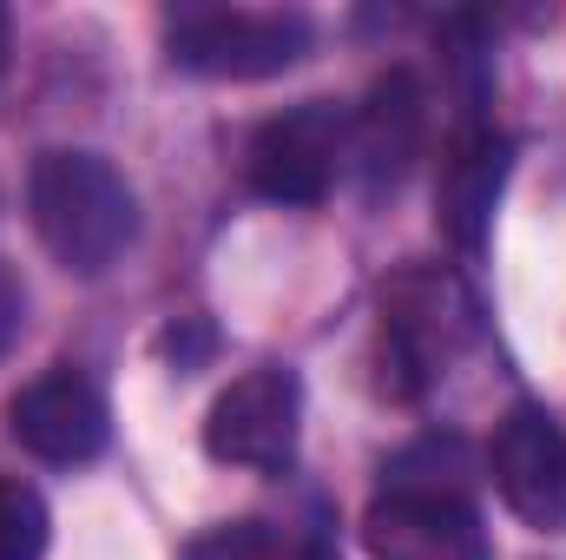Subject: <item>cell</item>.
<instances>
[{"instance_id":"1","label":"cell","mask_w":566,"mask_h":560,"mask_svg":"<svg viewBox=\"0 0 566 560\" xmlns=\"http://www.w3.org/2000/svg\"><path fill=\"white\" fill-rule=\"evenodd\" d=\"M27 211L40 245L73 278H106L139 238V198L126 172L99 152H40L27 178Z\"/></svg>"},{"instance_id":"2","label":"cell","mask_w":566,"mask_h":560,"mask_svg":"<svg viewBox=\"0 0 566 560\" xmlns=\"http://www.w3.org/2000/svg\"><path fill=\"white\" fill-rule=\"evenodd\" d=\"M474 336H481V303L454 271L409 265L382 283V350L396 363L402 396H422Z\"/></svg>"},{"instance_id":"3","label":"cell","mask_w":566,"mask_h":560,"mask_svg":"<svg viewBox=\"0 0 566 560\" xmlns=\"http://www.w3.org/2000/svg\"><path fill=\"white\" fill-rule=\"evenodd\" d=\"M310 13L283 7H178L165 13V46L185 73L205 80H271L310 53Z\"/></svg>"},{"instance_id":"4","label":"cell","mask_w":566,"mask_h":560,"mask_svg":"<svg viewBox=\"0 0 566 560\" xmlns=\"http://www.w3.org/2000/svg\"><path fill=\"white\" fill-rule=\"evenodd\" d=\"M349 165V113L329 100H303L258 126L244 152V178L271 205H323Z\"/></svg>"},{"instance_id":"5","label":"cell","mask_w":566,"mask_h":560,"mask_svg":"<svg viewBox=\"0 0 566 560\" xmlns=\"http://www.w3.org/2000/svg\"><path fill=\"white\" fill-rule=\"evenodd\" d=\"M296 435H303V383L296 370L264 363L244 370L205 416V455L224 468H264L277 475L296 462Z\"/></svg>"},{"instance_id":"6","label":"cell","mask_w":566,"mask_h":560,"mask_svg":"<svg viewBox=\"0 0 566 560\" xmlns=\"http://www.w3.org/2000/svg\"><path fill=\"white\" fill-rule=\"evenodd\" d=\"M488 475L501 488V501L541 528V535H566V428L554 409L541 403H514L494 422L488 442Z\"/></svg>"},{"instance_id":"7","label":"cell","mask_w":566,"mask_h":560,"mask_svg":"<svg viewBox=\"0 0 566 560\" xmlns=\"http://www.w3.org/2000/svg\"><path fill=\"white\" fill-rule=\"evenodd\" d=\"M363 548L376 560H488V528L468 495L382 488L363 515Z\"/></svg>"},{"instance_id":"8","label":"cell","mask_w":566,"mask_h":560,"mask_svg":"<svg viewBox=\"0 0 566 560\" xmlns=\"http://www.w3.org/2000/svg\"><path fill=\"white\" fill-rule=\"evenodd\" d=\"M7 428H13V442H20L27 455L73 468V462H93V455L106 448L113 409H106V396H99L93 376H80V370L60 363V370L33 376V383L7 403Z\"/></svg>"},{"instance_id":"9","label":"cell","mask_w":566,"mask_h":560,"mask_svg":"<svg viewBox=\"0 0 566 560\" xmlns=\"http://www.w3.org/2000/svg\"><path fill=\"white\" fill-rule=\"evenodd\" d=\"M422 139H428L422 80H416L409 66H389V73L369 86L363 113L349 120V165H356L363 191H369V198H396L402 178H409L416 158H422Z\"/></svg>"},{"instance_id":"10","label":"cell","mask_w":566,"mask_h":560,"mask_svg":"<svg viewBox=\"0 0 566 560\" xmlns=\"http://www.w3.org/2000/svg\"><path fill=\"white\" fill-rule=\"evenodd\" d=\"M507 178H514V139L494 133V126H461L448 139L441 158V185H434V225L454 251H481L488 231H494V211L507 198Z\"/></svg>"},{"instance_id":"11","label":"cell","mask_w":566,"mask_h":560,"mask_svg":"<svg viewBox=\"0 0 566 560\" xmlns=\"http://www.w3.org/2000/svg\"><path fill=\"white\" fill-rule=\"evenodd\" d=\"M46 501L40 488H27L20 475H0V560H40L46 554Z\"/></svg>"},{"instance_id":"12","label":"cell","mask_w":566,"mask_h":560,"mask_svg":"<svg viewBox=\"0 0 566 560\" xmlns=\"http://www.w3.org/2000/svg\"><path fill=\"white\" fill-rule=\"evenodd\" d=\"M185 560H290V548L271 521H218L185 548Z\"/></svg>"},{"instance_id":"13","label":"cell","mask_w":566,"mask_h":560,"mask_svg":"<svg viewBox=\"0 0 566 560\" xmlns=\"http://www.w3.org/2000/svg\"><path fill=\"white\" fill-rule=\"evenodd\" d=\"M13 330H20V278L0 265V356H7V343H13Z\"/></svg>"},{"instance_id":"14","label":"cell","mask_w":566,"mask_h":560,"mask_svg":"<svg viewBox=\"0 0 566 560\" xmlns=\"http://www.w3.org/2000/svg\"><path fill=\"white\" fill-rule=\"evenodd\" d=\"M0 66H7V7H0Z\"/></svg>"},{"instance_id":"15","label":"cell","mask_w":566,"mask_h":560,"mask_svg":"<svg viewBox=\"0 0 566 560\" xmlns=\"http://www.w3.org/2000/svg\"><path fill=\"white\" fill-rule=\"evenodd\" d=\"M303 560H329V554H303Z\"/></svg>"}]
</instances>
